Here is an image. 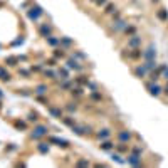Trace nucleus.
Instances as JSON below:
<instances>
[{
    "mask_svg": "<svg viewBox=\"0 0 168 168\" xmlns=\"http://www.w3.org/2000/svg\"><path fill=\"white\" fill-rule=\"evenodd\" d=\"M126 163L131 165V167H141L143 165V161H141V155H136V153H129L128 158H126Z\"/></svg>",
    "mask_w": 168,
    "mask_h": 168,
    "instance_id": "f257e3e1",
    "label": "nucleus"
},
{
    "mask_svg": "<svg viewBox=\"0 0 168 168\" xmlns=\"http://www.w3.org/2000/svg\"><path fill=\"white\" fill-rule=\"evenodd\" d=\"M47 135V126H44V124H39V126H35L34 131L30 133V138H40V136H46Z\"/></svg>",
    "mask_w": 168,
    "mask_h": 168,
    "instance_id": "f03ea898",
    "label": "nucleus"
},
{
    "mask_svg": "<svg viewBox=\"0 0 168 168\" xmlns=\"http://www.w3.org/2000/svg\"><path fill=\"white\" fill-rule=\"evenodd\" d=\"M146 88H148L150 94H151V96H155V98H158L160 94H161V91H163V89L160 88L156 82H148V84H146Z\"/></svg>",
    "mask_w": 168,
    "mask_h": 168,
    "instance_id": "7ed1b4c3",
    "label": "nucleus"
},
{
    "mask_svg": "<svg viewBox=\"0 0 168 168\" xmlns=\"http://www.w3.org/2000/svg\"><path fill=\"white\" fill-rule=\"evenodd\" d=\"M72 131H74L76 135H91L93 128H91V126H86V124H82V126L74 124V126H72Z\"/></svg>",
    "mask_w": 168,
    "mask_h": 168,
    "instance_id": "20e7f679",
    "label": "nucleus"
},
{
    "mask_svg": "<svg viewBox=\"0 0 168 168\" xmlns=\"http://www.w3.org/2000/svg\"><path fill=\"white\" fill-rule=\"evenodd\" d=\"M42 14H44V10L40 9V7H37V5H35V7H32V9L27 12V15H29L30 20H37V19H39V15H42Z\"/></svg>",
    "mask_w": 168,
    "mask_h": 168,
    "instance_id": "39448f33",
    "label": "nucleus"
},
{
    "mask_svg": "<svg viewBox=\"0 0 168 168\" xmlns=\"http://www.w3.org/2000/svg\"><path fill=\"white\" fill-rule=\"evenodd\" d=\"M49 141L50 143H56L57 146H61V148H69V141L67 139H62V138H57V136H49Z\"/></svg>",
    "mask_w": 168,
    "mask_h": 168,
    "instance_id": "423d86ee",
    "label": "nucleus"
},
{
    "mask_svg": "<svg viewBox=\"0 0 168 168\" xmlns=\"http://www.w3.org/2000/svg\"><path fill=\"white\" fill-rule=\"evenodd\" d=\"M143 59L145 61H151V59H156V49L153 46H150L148 49L143 52Z\"/></svg>",
    "mask_w": 168,
    "mask_h": 168,
    "instance_id": "0eeeda50",
    "label": "nucleus"
},
{
    "mask_svg": "<svg viewBox=\"0 0 168 168\" xmlns=\"http://www.w3.org/2000/svg\"><path fill=\"white\" fill-rule=\"evenodd\" d=\"M139 46H141V37L139 35H131V39H128V47L138 49Z\"/></svg>",
    "mask_w": 168,
    "mask_h": 168,
    "instance_id": "6e6552de",
    "label": "nucleus"
},
{
    "mask_svg": "<svg viewBox=\"0 0 168 168\" xmlns=\"http://www.w3.org/2000/svg\"><path fill=\"white\" fill-rule=\"evenodd\" d=\"M39 34L42 35V37L47 39V37H50V34H52V27L47 25V24H42V25L39 27Z\"/></svg>",
    "mask_w": 168,
    "mask_h": 168,
    "instance_id": "1a4fd4ad",
    "label": "nucleus"
},
{
    "mask_svg": "<svg viewBox=\"0 0 168 168\" xmlns=\"http://www.w3.org/2000/svg\"><path fill=\"white\" fill-rule=\"evenodd\" d=\"M118 139L119 141H123V143H129V141H131V133L126 131V129L118 131Z\"/></svg>",
    "mask_w": 168,
    "mask_h": 168,
    "instance_id": "9d476101",
    "label": "nucleus"
},
{
    "mask_svg": "<svg viewBox=\"0 0 168 168\" xmlns=\"http://www.w3.org/2000/svg\"><path fill=\"white\" fill-rule=\"evenodd\" d=\"M133 72H135V76H136V78H139V79H143V78L146 76V72H148V69H146L145 66H138V67H135V69H133Z\"/></svg>",
    "mask_w": 168,
    "mask_h": 168,
    "instance_id": "9b49d317",
    "label": "nucleus"
},
{
    "mask_svg": "<svg viewBox=\"0 0 168 168\" xmlns=\"http://www.w3.org/2000/svg\"><path fill=\"white\" fill-rule=\"evenodd\" d=\"M99 148L103 150V151H109V150L114 148V143H111L109 139H103V141H101V145H99Z\"/></svg>",
    "mask_w": 168,
    "mask_h": 168,
    "instance_id": "f8f14e48",
    "label": "nucleus"
},
{
    "mask_svg": "<svg viewBox=\"0 0 168 168\" xmlns=\"http://www.w3.org/2000/svg\"><path fill=\"white\" fill-rule=\"evenodd\" d=\"M0 79L3 81V82H9V81L12 79L10 72H9L7 69H5V67H2V66H0Z\"/></svg>",
    "mask_w": 168,
    "mask_h": 168,
    "instance_id": "ddd939ff",
    "label": "nucleus"
},
{
    "mask_svg": "<svg viewBox=\"0 0 168 168\" xmlns=\"http://www.w3.org/2000/svg\"><path fill=\"white\" fill-rule=\"evenodd\" d=\"M66 64H67V69H74V71H81V69H82L79 64H78V61H76V59H67Z\"/></svg>",
    "mask_w": 168,
    "mask_h": 168,
    "instance_id": "4468645a",
    "label": "nucleus"
},
{
    "mask_svg": "<svg viewBox=\"0 0 168 168\" xmlns=\"http://www.w3.org/2000/svg\"><path fill=\"white\" fill-rule=\"evenodd\" d=\"M49 113L57 119H62V109L61 108H49Z\"/></svg>",
    "mask_w": 168,
    "mask_h": 168,
    "instance_id": "2eb2a0df",
    "label": "nucleus"
},
{
    "mask_svg": "<svg viewBox=\"0 0 168 168\" xmlns=\"http://www.w3.org/2000/svg\"><path fill=\"white\" fill-rule=\"evenodd\" d=\"M62 123H64L66 126H69V128H72V126L76 124V119L72 118V116H62Z\"/></svg>",
    "mask_w": 168,
    "mask_h": 168,
    "instance_id": "dca6fc26",
    "label": "nucleus"
},
{
    "mask_svg": "<svg viewBox=\"0 0 168 168\" xmlns=\"http://www.w3.org/2000/svg\"><path fill=\"white\" fill-rule=\"evenodd\" d=\"M109 136H111V131H109V129H101L98 135H96L98 139H108Z\"/></svg>",
    "mask_w": 168,
    "mask_h": 168,
    "instance_id": "f3484780",
    "label": "nucleus"
},
{
    "mask_svg": "<svg viewBox=\"0 0 168 168\" xmlns=\"http://www.w3.org/2000/svg\"><path fill=\"white\" fill-rule=\"evenodd\" d=\"M37 151L42 153V155H47V153H49V145H47V143H39V145H37Z\"/></svg>",
    "mask_w": 168,
    "mask_h": 168,
    "instance_id": "a211bd4d",
    "label": "nucleus"
},
{
    "mask_svg": "<svg viewBox=\"0 0 168 168\" xmlns=\"http://www.w3.org/2000/svg\"><path fill=\"white\" fill-rule=\"evenodd\" d=\"M156 15H158V19H160V20H163V22H168V10L160 9L158 12H156Z\"/></svg>",
    "mask_w": 168,
    "mask_h": 168,
    "instance_id": "6ab92c4d",
    "label": "nucleus"
},
{
    "mask_svg": "<svg viewBox=\"0 0 168 168\" xmlns=\"http://www.w3.org/2000/svg\"><path fill=\"white\" fill-rule=\"evenodd\" d=\"M114 148L118 150L119 153H128L129 151V148L126 146V143H123V141H119L118 145H114Z\"/></svg>",
    "mask_w": 168,
    "mask_h": 168,
    "instance_id": "aec40b11",
    "label": "nucleus"
},
{
    "mask_svg": "<svg viewBox=\"0 0 168 168\" xmlns=\"http://www.w3.org/2000/svg\"><path fill=\"white\" fill-rule=\"evenodd\" d=\"M17 62H19V57H14V56L5 57V64H9V66H12V67H15V66H17Z\"/></svg>",
    "mask_w": 168,
    "mask_h": 168,
    "instance_id": "412c9836",
    "label": "nucleus"
},
{
    "mask_svg": "<svg viewBox=\"0 0 168 168\" xmlns=\"http://www.w3.org/2000/svg\"><path fill=\"white\" fill-rule=\"evenodd\" d=\"M145 67L148 71H155V67H156V61L155 59H151V61H145V64H143Z\"/></svg>",
    "mask_w": 168,
    "mask_h": 168,
    "instance_id": "4be33fe9",
    "label": "nucleus"
},
{
    "mask_svg": "<svg viewBox=\"0 0 168 168\" xmlns=\"http://www.w3.org/2000/svg\"><path fill=\"white\" fill-rule=\"evenodd\" d=\"M126 25H128V24H126L124 20H118V22H116V24L113 25V30H121V29H126Z\"/></svg>",
    "mask_w": 168,
    "mask_h": 168,
    "instance_id": "5701e85b",
    "label": "nucleus"
},
{
    "mask_svg": "<svg viewBox=\"0 0 168 168\" xmlns=\"http://www.w3.org/2000/svg\"><path fill=\"white\" fill-rule=\"evenodd\" d=\"M47 44L49 46H57V44H61V39H57V37H47Z\"/></svg>",
    "mask_w": 168,
    "mask_h": 168,
    "instance_id": "b1692460",
    "label": "nucleus"
},
{
    "mask_svg": "<svg viewBox=\"0 0 168 168\" xmlns=\"http://www.w3.org/2000/svg\"><path fill=\"white\" fill-rule=\"evenodd\" d=\"M57 74L61 76V79H62V81L69 79V74H67V71H66V69H59V71H57Z\"/></svg>",
    "mask_w": 168,
    "mask_h": 168,
    "instance_id": "393cba45",
    "label": "nucleus"
},
{
    "mask_svg": "<svg viewBox=\"0 0 168 168\" xmlns=\"http://www.w3.org/2000/svg\"><path fill=\"white\" fill-rule=\"evenodd\" d=\"M35 93H37V94H46V93H47V86H44V84L37 86V88H35Z\"/></svg>",
    "mask_w": 168,
    "mask_h": 168,
    "instance_id": "a878e982",
    "label": "nucleus"
},
{
    "mask_svg": "<svg viewBox=\"0 0 168 168\" xmlns=\"http://www.w3.org/2000/svg\"><path fill=\"white\" fill-rule=\"evenodd\" d=\"M113 160H114V161H118L119 165H124V163H126V160H123V158H121V155H118V153H114V155H113Z\"/></svg>",
    "mask_w": 168,
    "mask_h": 168,
    "instance_id": "bb28decb",
    "label": "nucleus"
},
{
    "mask_svg": "<svg viewBox=\"0 0 168 168\" xmlns=\"http://www.w3.org/2000/svg\"><path fill=\"white\" fill-rule=\"evenodd\" d=\"M76 165H78V167H89L91 163H89V160H78Z\"/></svg>",
    "mask_w": 168,
    "mask_h": 168,
    "instance_id": "cd10ccee",
    "label": "nucleus"
},
{
    "mask_svg": "<svg viewBox=\"0 0 168 168\" xmlns=\"http://www.w3.org/2000/svg\"><path fill=\"white\" fill-rule=\"evenodd\" d=\"M61 44H62V46H66V47H69L71 44H72V40L67 39V37H61Z\"/></svg>",
    "mask_w": 168,
    "mask_h": 168,
    "instance_id": "c85d7f7f",
    "label": "nucleus"
},
{
    "mask_svg": "<svg viewBox=\"0 0 168 168\" xmlns=\"http://www.w3.org/2000/svg\"><path fill=\"white\" fill-rule=\"evenodd\" d=\"M44 76H46V78H49V79H56V76H57V74H56L54 71H46V72H44Z\"/></svg>",
    "mask_w": 168,
    "mask_h": 168,
    "instance_id": "c756f323",
    "label": "nucleus"
},
{
    "mask_svg": "<svg viewBox=\"0 0 168 168\" xmlns=\"http://www.w3.org/2000/svg\"><path fill=\"white\" fill-rule=\"evenodd\" d=\"M135 30H136V27H133V25H131V27H128V25H126L124 34H126V35H133V34H135Z\"/></svg>",
    "mask_w": 168,
    "mask_h": 168,
    "instance_id": "7c9ffc66",
    "label": "nucleus"
},
{
    "mask_svg": "<svg viewBox=\"0 0 168 168\" xmlns=\"http://www.w3.org/2000/svg\"><path fill=\"white\" fill-rule=\"evenodd\" d=\"M14 124H15V128H22V129H25L27 128V124H25V121H15V123H14Z\"/></svg>",
    "mask_w": 168,
    "mask_h": 168,
    "instance_id": "2f4dec72",
    "label": "nucleus"
},
{
    "mask_svg": "<svg viewBox=\"0 0 168 168\" xmlns=\"http://www.w3.org/2000/svg\"><path fill=\"white\" fill-rule=\"evenodd\" d=\"M30 123H37V113H29V118H27Z\"/></svg>",
    "mask_w": 168,
    "mask_h": 168,
    "instance_id": "473e14b6",
    "label": "nucleus"
},
{
    "mask_svg": "<svg viewBox=\"0 0 168 168\" xmlns=\"http://www.w3.org/2000/svg\"><path fill=\"white\" fill-rule=\"evenodd\" d=\"M71 93H72V96H81V94H82V89L81 88H72Z\"/></svg>",
    "mask_w": 168,
    "mask_h": 168,
    "instance_id": "72a5a7b5",
    "label": "nucleus"
},
{
    "mask_svg": "<svg viewBox=\"0 0 168 168\" xmlns=\"http://www.w3.org/2000/svg\"><path fill=\"white\" fill-rule=\"evenodd\" d=\"M114 10H116V7H114V3H109L108 7H106V10H104V12H106V14H113Z\"/></svg>",
    "mask_w": 168,
    "mask_h": 168,
    "instance_id": "f704fd0d",
    "label": "nucleus"
},
{
    "mask_svg": "<svg viewBox=\"0 0 168 168\" xmlns=\"http://www.w3.org/2000/svg\"><path fill=\"white\" fill-rule=\"evenodd\" d=\"M66 108H67V111H71V113H72V111H76V109H78V106H76L74 103H69V104H67Z\"/></svg>",
    "mask_w": 168,
    "mask_h": 168,
    "instance_id": "c9c22d12",
    "label": "nucleus"
},
{
    "mask_svg": "<svg viewBox=\"0 0 168 168\" xmlns=\"http://www.w3.org/2000/svg\"><path fill=\"white\" fill-rule=\"evenodd\" d=\"M131 151H133V153H136V155H141V153H143V148H139V146H133Z\"/></svg>",
    "mask_w": 168,
    "mask_h": 168,
    "instance_id": "e433bc0d",
    "label": "nucleus"
},
{
    "mask_svg": "<svg viewBox=\"0 0 168 168\" xmlns=\"http://www.w3.org/2000/svg\"><path fill=\"white\" fill-rule=\"evenodd\" d=\"M91 98L94 99V101H101V99H103V98H101V94H99V93H93V94H91Z\"/></svg>",
    "mask_w": 168,
    "mask_h": 168,
    "instance_id": "4c0bfd02",
    "label": "nucleus"
},
{
    "mask_svg": "<svg viewBox=\"0 0 168 168\" xmlns=\"http://www.w3.org/2000/svg\"><path fill=\"white\" fill-rule=\"evenodd\" d=\"M54 56H56V57H64V50H62V49H57L56 52H54Z\"/></svg>",
    "mask_w": 168,
    "mask_h": 168,
    "instance_id": "58836bf2",
    "label": "nucleus"
},
{
    "mask_svg": "<svg viewBox=\"0 0 168 168\" xmlns=\"http://www.w3.org/2000/svg\"><path fill=\"white\" fill-rule=\"evenodd\" d=\"M74 57H78V59H86V56H84L82 52H74Z\"/></svg>",
    "mask_w": 168,
    "mask_h": 168,
    "instance_id": "ea45409f",
    "label": "nucleus"
},
{
    "mask_svg": "<svg viewBox=\"0 0 168 168\" xmlns=\"http://www.w3.org/2000/svg\"><path fill=\"white\" fill-rule=\"evenodd\" d=\"M62 88H64V89H69V88H71V82H69L67 79H66V82L62 84Z\"/></svg>",
    "mask_w": 168,
    "mask_h": 168,
    "instance_id": "a19ab883",
    "label": "nucleus"
},
{
    "mask_svg": "<svg viewBox=\"0 0 168 168\" xmlns=\"http://www.w3.org/2000/svg\"><path fill=\"white\" fill-rule=\"evenodd\" d=\"M161 74H163V78H165V79L168 81V67H165V71H163Z\"/></svg>",
    "mask_w": 168,
    "mask_h": 168,
    "instance_id": "79ce46f5",
    "label": "nucleus"
},
{
    "mask_svg": "<svg viewBox=\"0 0 168 168\" xmlns=\"http://www.w3.org/2000/svg\"><path fill=\"white\" fill-rule=\"evenodd\" d=\"M19 72H20V74H22V76H25V78H29V71H24V69H22V71H19Z\"/></svg>",
    "mask_w": 168,
    "mask_h": 168,
    "instance_id": "37998d69",
    "label": "nucleus"
},
{
    "mask_svg": "<svg viewBox=\"0 0 168 168\" xmlns=\"http://www.w3.org/2000/svg\"><path fill=\"white\" fill-rule=\"evenodd\" d=\"M96 2V5H104L106 3V0H94Z\"/></svg>",
    "mask_w": 168,
    "mask_h": 168,
    "instance_id": "c03bdc74",
    "label": "nucleus"
},
{
    "mask_svg": "<svg viewBox=\"0 0 168 168\" xmlns=\"http://www.w3.org/2000/svg\"><path fill=\"white\" fill-rule=\"evenodd\" d=\"M163 93H165V94H167V96H168V82H167V88L163 89Z\"/></svg>",
    "mask_w": 168,
    "mask_h": 168,
    "instance_id": "a18cd8bd",
    "label": "nucleus"
},
{
    "mask_svg": "<svg viewBox=\"0 0 168 168\" xmlns=\"http://www.w3.org/2000/svg\"><path fill=\"white\" fill-rule=\"evenodd\" d=\"M0 99H3V93L2 91H0Z\"/></svg>",
    "mask_w": 168,
    "mask_h": 168,
    "instance_id": "49530a36",
    "label": "nucleus"
}]
</instances>
